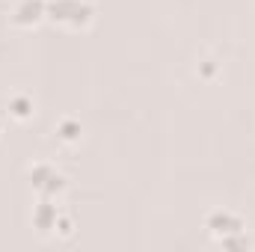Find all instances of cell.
Instances as JSON below:
<instances>
[{
	"label": "cell",
	"instance_id": "5b68a950",
	"mask_svg": "<svg viewBox=\"0 0 255 252\" xmlns=\"http://www.w3.org/2000/svg\"><path fill=\"white\" fill-rule=\"evenodd\" d=\"M77 133H80V127L68 125V122H65V125H63V136H65V139H74V136H77Z\"/></svg>",
	"mask_w": 255,
	"mask_h": 252
},
{
	"label": "cell",
	"instance_id": "6da1fadb",
	"mask_svg": "<svg viewBox=\"0 0 255 252\" xmlns=\"http://www.w3.org/2000/svg\"><path fill=\"white\" fill-rule=\"evenodd\" d=\"M48 15L54 21H60L65 27H83L92 15V9L83 3V0H54L48 6Z\"/></svg>",
	"mask_w": 255,
	"mask_h": 252
},
{
	"label": "cell",
	"instance_id": "7a4b0ae2",
	"mask_svg": "<svg viewBox=\"0 0 255 252\" xmlns=\"http://www.w3.org/2000/svg\"><path fill=\"white\" fill-rule=\"evenodd\" d=\"M42 15H48V6L42 3V0H21L18 3V9H15V21L18 24H36Z\"/></svg>",
	"mask_w": 255,
	"mask_h": 252
},
{
	"label": "cell",
	"instance_id": "277c9868",
	"mask_svg": "<svg viewBox=\"0 0 255 252\" xmlns=\"http://www.w3.org/2000/svg\"><path fill=\"white\" fill-rule=\"evenodd\" d=\"M30 101H24V98H15L12 101V110H15V116H30Z\"/></svg>",
	"mask_w": 255,
	"mask_h": 252
},
{
	"label": "cell",
	"instance_id": "3957f363",
	"mask_svg": "<svg viewBox=\"0 0 255 252\" xmlns=\"http://www.w3.org/2000/svg\"><path fill=\"white\" fill-rule=\"evenodd\" d=\"M30 178H33V184H36L39 190H48V193L63 187V175H60V172H54L51 166H36V169L30 172Z\"/></svg>",
	"mask_w": 255,
	"mask_h": 252
}]
</instances>
